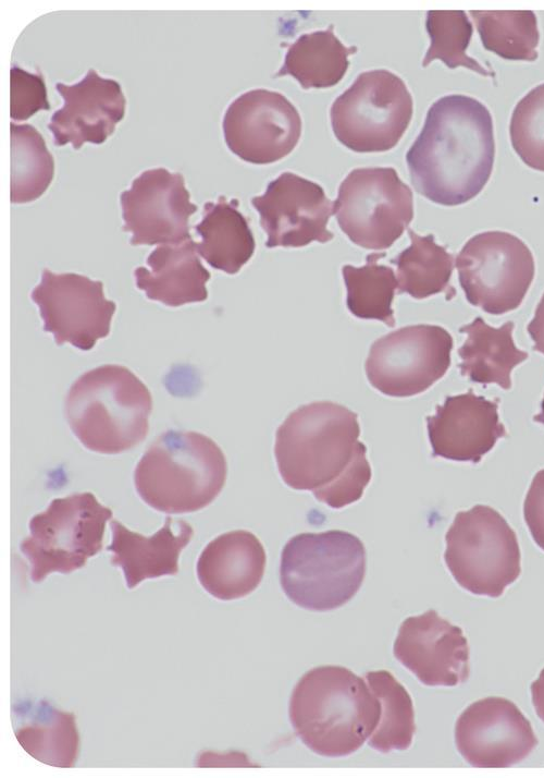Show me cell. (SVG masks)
<instances>
[{"mask_svg": "<svg viewBox=\"0 0 544 778\" xmlns=\"http://www.w3.org/2000/svg\"><path fill=\"white\" fill-rule=\"evenodd\" d=\"M359 436L358 415L344 405L318 401L299 406L275 434L282 479L334 509L356 502L371 479Z\"/></svg>", "mask_w": 544, "mask_h": 778, "instance_id": "6da1fadb", "label": "cell"}, {"mask_svg": "<svg viewBox=\"0 0 544 778\" xmlns=\"http://www.w3.org/2000/svg\"><path fill=\"white\" fill-rule=\"evenodd\" d=\"M494 157L489 109L473 97L447 95L429 108L406 161L419 194L443 206H457L483 190Z\"/></svg>", "mask_w": 544, "mask_h": 778, "instance_id": "7a4b0ae2", "label": "cell"}, {"mask_svg": "<svg viewBox=\"0 0 544 778\" xmlns=\"http://www.w3.org/2000/svg\"><path fill=\"white\" fill-rule=\"evenodd\" d=\"M380 701L366 679L345 667L309 670L293 690L289 718L296 734L327 757L356 752L376 729Z\"/></svg>", "mask_w": 544, "mask_h": 778, "instance_id": "3957f363", "label": "cell"}, {"mask_svg": "<svg viewBox=\"0 0 544 778\" xmlns=\"http://www.w3.org/2000/svg\"><path fill=\"white\" fill-rule=\"evenodd\" d=\"M152 398L128 368L107 364L79 376L65 398L70 428L89 450L116 454L140 443L149 430Z\"/></svg>", "mask_w": 544, "mask_h": 778, "instance_id": "277c9868", "label": "cell"}, {"mask_svg": "<svg viewBox=\"0 0 544 778\" xmlns=\"http://www.w3.org/2000/svg\"><path fill=\"white\" fill-rule=\"evenodd\" d=\"M227 463L221 448L197 431L166 430L137 463L140 498L164 513H187L210 505L222 490Z\"/></svg>", "mask_w": 544, "mask_h": 778, "instance_id": "5b68a950", "label": "cell"}, {"mask_svg": "<svg viewBox=\"0 0 544 778\" xmlns=\"http://www.w3.org/2000/svg\"><path fill=\"white\" fill-rule=\"evenodd\" d=\"M366 566V549L356 535L339 530L300 533L282 550L281 586L297 606L327 611L356 595Z\"/></svg>", "mask_w": 544, "mask_h": 778, "instance_id": "8992f818", "label": "cell"}, {"mask_svg": "<svg viewBox=\"0 0 544 778\" xmlns=\"http://www.w3.org/2000/svg\"><path fill=\"white\" fill-rule=\"evenodd\" d=\"M445 542L448 570L472 594L499 597L521 572L517 535L489 506L475 505L458 512Z\"/></svg>", "mask_w": 544, "mask_h": 778, "instance_id": "52a82bcc", "label": "cell"}, {"mask_svg": "<svg viewBox=\"0 0 544 778\" xmlns=\"http://www.w3.org/2000/svg\"><path fill=\"white\" fill-rule=\"evenodd\" d=\"M112 510L91 493L53 499L29 520V533L21 551L30 563V578L41 582L52 572L71 573L102 549L103 533Z\"/></svg>", "mask_w": 544, "mask_h": 778, "instance_id": "ba28073f", "label": "cell"}, {"mask_svg": "<svg viewBox=\"0 0 544 778\" xmlns=\"http://www.w3.org/2000/svg\"><path fill=\"white\" fill-rule=\"evenodd\" d=\"M330 117L334 135L347 148L386 151L398 144L410 123L412 97L391 71H367L335 99Z\"/></svg>", "mask_w": 544, "mask_h": 778, "instance_id": "9c48e42d", "label": "cell"}, {"mask_svg": "<svg viewBox=\"0 0 544 778\" xmlns=\"http://www.w3.org/2000/svg\"><path fill=\"white\" fill-rule=\"evenodd\" d=\"M333 215L356 245L386 250L413 218L412 192L394 168L354 169L339 185Z\"/></svg>", "mask_w": 544, "mask_h": 778, "instance_id": "30bf717a", "label": "cell"}, {"mask_svg": "<svg viewBox=\"0 0 544 778\" xmlns=\"http://www.w3.org/2000/svg\"><path fill=\"white\" fill-rule=\"evenodd\" d=\"M455 265L468 302L493 315L514 311L522 303L535 270L530 248L504 231H486L469 239Z\"/></svg>", "mask_w": 544, "mask_h": 778, "instance_id": "8fae6325", "label": "cell"}, {"mask_svg": "<svg viewBox=\"0 0 544 778\" xmlns=\"http://www.w3.org/2000/svg\"><path fill=\"white\" fill-rule=\"evenodd\" d=\"M453 338L441 326L419 324L375 340L364 368L369 382L383 394H419L440 380L450 366Z\"/></svg>", "mask_w": 544, "mask_h": 778, "instance_id": "7c38bea8", "label": "cell"}, {"mask_svg": "<svg viewBox=\"0 0 544 778\" xmlns=\"http://www.w3.org/2000/svg\"><path fill=\"white\" fill-rule=\"evenodd\" d=\"M30 297L38 306L44 330L58 345L65 342L88 351L110 332L116 305L103 294V283L78 273L44 269Z\"/></svg>", "mask_w": 544, "mask_h": 778, "instance_id": "4fadbf2b", "label": "cell"}, {"mask_svg": "<svg viewBox=\"0 0 544 778\" xmlns=\"http://www.w3.org/2000/svg\"><path fill=\"white\" fill-rule=\"evenodd\" d=\"M223 134L228 149L244 161L268 165L287 156L301 134V119L282 94L258 88L226 109Z\"/></svg>", "mask_w": 544, "mask_h": 778, "instance_id": "5bb4252c", "label": "cell"}, {"mask_svg": "<svg viewBox=\"0 0 544 778\" xmlns=\"http://www.w3.org/2000/svg\"><path fill=\"white\" fill-rule=\"evenodd\" d=\"M125 232L132 245L175 244L191 239L189 217L197 206L189 200L184 177L164 168L141 172L120 195Z\"/></svg>", "mask_w": 544, "mask_h": 778, "instance_id": "9a60e30c", "label": "cell"}, {"mask_svg": "<svg viewBox=\"0 0 544 778\" xmlns=\"http://www.w3.org/2000/svg\"><path fill=\"white\" fill-rule=\"evenodd\" d=\"M455 741L462 757L479 768L512 766L537 744L521 710L511 701L497 696L479 700L460 714Z\"/></svg>", "mask_w": 544, "mask_h": 778, "instance_id": "2e32d148", "label": "cell"}, {"mask_svg": "<svg viewBox=\"0 0 544 778\" xmlns=\"http://www.w3.org/2000/svg\"><path fill=\"white\" fill-rule=\"evenodd\" d=\"M251 204L268 234L267 247H301L333 239L326 228L333 214L332 202L319 184L295 173L280 174Z\"/></svg>", "mask_w": 544, "mask_h": 778, "instance_id": "e0dca14e", "label": "cell"}, {"mask_svg": "<svg viewBox=\"0 0 544 778\" xmlns=\"http://www.w3.org/2000/svg\"><path fill=\"white\" fill-rule=\"evenodd\" d=\"M394 655L425 685L453 686L469 677V646L462 630L433 609L401 623Z\"/></svg>", "mask_w": 544, "mask_h": 778, "instance_id": "ac0fdd59", "label": "cell"}, {"mask_svg": "<svg viewBox=\"0 0 544 778\" xmlns=\"http://www.w3.org/2000/svg\"><path fill=\"white\" fill-rule=\"evenodd\" d=\"M498 399L477 396L472 390L448 396L435 414L426 417L433 457L478 463L506 436L498 418Z\"/></svg>", "mask_w": 544, "mask_h": 778, "instance_id": "d6986e66", "label": "cell"}, {"mask_svg": "<svg viewBox=\"0 0 544 778\" xmlns=\"http://www.w3.org/2000/svg\"><path fill=\"white\" fill-rule=\"evenodd\" d=\"M63 98V107L57 110L48 124L53 143H69L78 149L84 143H103L125 113V97L119 82L101 77L89 69L83 80L73 84H55Z\"/></svg>", "mask_w": 544, "mask_h": 778, "instance_id": "ffe728a7", "label": "cell"}, {"mask_svg": "<svg viewBox=\"0 0 544 778\" xmlns=\"http://www.w3.org/2000/svg\"><path fill=\"white\" fill-rule=\"evenodd\" d=\"M265 551L250 532L237 530L211 540L197 561L201 586L220 600L250 594L260 584L265 569Z\"/></svg>", "mask_w": 544, "mask_h": 778, "instance_id": "44dd1931", "label": "cell"}, {"mask_svg": "<svg viewBox=\"0 0 544 778\" xmlns=\"http://www.w3.org/2000/svg\"><path fill=\"white\" fill-rule=\"evenodd\" d=\"M112 566L121 567L128 588L146 579L175 575L178 557L189 544L194 530L183 520L166 516L164 525L151 536L132 532L116 520L111 521Z\"/></svg>", "mask_w": 544, "mask_h": 778, "instance_id": "7402d4cb", "label": "cell"}, {"mask_svg": "<svg viewBox=\"0 0 544 778\" xmlns=\"http://www.w3.org/2000/svg\"><path fill=\"white\" fill-rule=\"evenodd\" d=\"M146 267L134 270L136 287L152 301L176 307L202 302L210 272L203 267L193 239L175 244H161L147 258Z\"/></svg>", "mask_w": 544, "mask_h": 778, "instance_id": "603a6c76", "label": "cell"}, {"mask_svg": "<svg viewBox=\"0 0 544 778\" xmlns=\"http://www.w3.org/2000/svg\"><path fill=\"white\" fill-rule=\"evenodd\" d=\"M514 328L512 321H506L498 328L492 327L480 316L461 326L459 332L467 335L458 349L461 375L473 382L497 384L503 389H510L511 370L529 356L528 352L515 345Z\"/></svg>", "mask_w": 544, "mask_h": 778, "instance_id": "cb8c5ba5", "label": "cell"}, {"mask_svg": "<svg viewBox=\"0 0 544 778\" xmlns=\"http://www.w3.org/2000/svg\"><path fill=\"white\" fill-rule=\"evenodd\" d=\"M238 202H207L201 221L195 226L201 241L197 253L214 269L234 275L251 258L255 239L247 219L237 209Z\"/></svg>", "mask_w": 544, "mask_h": 778, "instance_id": "d4e9b609", "label": "cell"}, {"mask_svg": "<svg viewBox=\"0 0 544 778\" xmlns=\"http://www.w3.org/2000/svg\"><path fill=\"white\" fill-rule=\"evenodd\" d=\"M332 28L298 37L288 47L276 76L290 75L305 89L336 85L344 77L349 65L348 56L356 52V47L342 44Z\"/></svg>", "mask_w": 544, "mask_h": 778, "instance_id": "484cf974", "label": "cell"}, {"mask_svg": "<svg viewBox=\"0 0 544 778\" xmlns=\"http://www.w3.org/2000/svg\"><path fill=\"white\" fill-rule=\"evenodd\" d=\"M408 235L410 246L391 260L397 267L399 292L418 300L441 292L454 296L455 289L449 284L454 256L436 244L433 234L421 236L408 229Z\"/></svg>", "mask_w": 544, "mask_h": 778, "instance_id": "4316f807", "label": "cell"}, {"mask_svg": "<svg viewBox=\"0 0 544 778\" xmlns=\"http://www.w3.org/2000/svg\"><path fill=\"white\" fill-rule=\"evenodd\" d=\"M22 747L37 761L57 767L75 763L79 737L75 716L40 702L30 722L15 730Z\"/></svg>", "mask_w": 544, "mask_h": 778, "instance_id": "83f0119b", "label": "cell"}, {"mask_svg": "<svg viewBox=\"0 0 544 778\" xmlns=\"http://www.w3.org/2000/svg\"><path fill=\"white\" fill-rule=\"evenodd\" d=\"M11 193L14 204L37 199L54 175V160L41 134L30 124L10 123Z\"/></svg>", "mask_w": 544, "mask_h": 778, "instance_id": "f1b7e54d", "label": "cell"}, {"mask_svg": "<svg viewBox=\"0 0 544 778\" xmlns=\"http://www.w3.org/2000/svg\"><path fill=\"white\" fill-rule=\"evenodd\" d=\"M483 47L507 60L534 61L540 41L531 10H470Z\"/></svg>", "mask_w": 544, "mask_h": 778, "instance_id": "f546056e", "label": "cell"}, {"mask_svg": "<svg viewBox=\"0 0 544 778\" xmlns=\"http://www.w3.org/2000/svg\"><path fill=\"white\" fill-rule=\"evenodd\" d=\"M384 256L385 253H370L364 266L345 265L342 275L349 312L358 318L376 319L394 327L392 302L398 282L393 268L378 264V259Z\"/></svg>", "mask_w": 544, "mask_h": 778, "instance_id": "4dcf8cb0", "label": "cell"}, {"mask_svg": "<svg viewBox=\"0 0 544 778\" xmlns=\"http://www.w3.org/2000/svg\"><path fill=\"white\" fill-rule=\"evenodd\" d=\"M364 679L381 706L378 727L368 739V744L382 753L408 749L416 729L409 693L385 670L367 672Z\"/></svg>", "mask_w": 544, "mask_h": 778, "instance_id": "1f68e13d", "label": "cell"}, {"mask_svg": "<svg viewBox=\"0 0 544 778\" xmlns=\"http://www.w3.org/2000/svg\"><path fill=\"white\" fill-rule=\"evenodd\" d=\"M425 28L430 37V47L422 66L434 60L443 61L449 69L468 68L484 76L495 73L483 68L466 51L472 36V24L462 10H431L426 13Z\"/></svg>", "mask_w": 544, "mask_h": 778, "instance_id": "d6a6232c", "label": "cell"}, {"mask_svg": "<svg viewBox=\"0 0 544 778\" xmlns=\"http://www.w3.org/2000/svg\"><path fill=\"white\" fill-rule=\"evenodd\" d=\"M511 145L530 168L544 172V83L516 105L509 124Z\"/></svg>", "mask_w": 544, "mask_h": 778, "instance_id": "836d02e7", "label": "cell"}, {"mask_svg": "<svg viewBox=\"0 0 544 778\" xmlns=\"http://www.w3.org/2000/svg\"><path fill=\"white\" fill-rule=\"evenodd\" d=\"M47 89L41 74L29 73L16 65L10 70V117L27 120L39 110H49Z\"/></svg>", "mask_w": 544, "mask_h": 778, "instance_id": "e575fe53", "label": "cell"}, {"mask_svg": "<svg viewBox=\"0 0 544 778\" xmlns=\"http://www.w3.org/2000/svg\"><path fill=\"white\" fill-rule=\"evenodd\" d=\"M523 515L534 542L544 550V470H540L531 482Z\"/></svg>", "mask_w": 544, "mask_h": 778, "instance_id": "d590c367", "label": "cell"}, {"mask_svg": "<svg viewBox=\"0 0 544 778\" xmlns=\"http://www.w3.org/2000/svg\"><path fill=\"white\" fill-rule=\"evenodd\" d=\"M528 332L534 342L533 350L544 354V294L537 304L533 319L528 325Z\"/></svg>", "mask_w": 544, "mask_h": 778, "instance_id": "8d00e7d4", "label": "cell"}, {"mask_svg": "<svg viewBox=\"0 0 544 778\" xmlns=\"http://www.w3.org/2000/svg\"><path fill=\"white\" fill-rule=\"evenodd\" d=\"M532 703L537 716L544 722V668L539 678L531 684Z\"/></svg>", "mask_w": 544, "mask_h": 778, "instance_id": "74e56055", "label": "cell"}, {"mask_svg": "<svg viewBox=\"0 0 544 778\" xmlns=\"http://www.w3.org/2000/svg\"><path fill=\"white\" fill-rule=\"evenodd\" d=\"M535 422L544 424V398L541 402V412L533 417Z\"/></svg>", "mask_w": 544, "mask_h": 778, "instance_id": "f35d334b", "label": "cell"}]
</instances>
